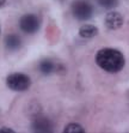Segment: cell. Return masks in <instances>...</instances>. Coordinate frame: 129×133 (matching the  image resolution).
Returning a JSON list of instances; mask_svg holds the SVG:
<instances>
[{
    "label": "cell",
    "instance_id": "cell-1",
    "mask_svg": "<svg viewBox=\"0 0 129 133\" xmlns=\"http://www.w3.org/2000/svg\"><path fill=\"white\" fill-rule=\"evenodd\" d=\"M95 61L108 73H118L126 65L124 55L115 48H102L95 55Z\"/></svg>",
    "mask_w": 129,
    "mask_h": 133
},
{
    "label": "cell",
    "instance_id": "cell-2",
    "mask_svg": "<svg viewBox=\"0 0 129 133\" xmlns=\"http://www.w3.org/2000/svg\"><path fill=\"white\" fill-rule=\"evenodd\" d=\"M71 12L75 19L86 22L92 18L93 6L87 0H74L71 5Z\"/></svg>",
    "mask_w": 129,
    "mask_h": 133
},
{
    "label": "cell",
    "instance_id": "cell-3",
    "mask_svg": "<svg viewBox=\"0 0 129 133\" xmlns=\"http://www.w3.org/2000/svg\"><path fill=\"white\" fill-rule=\"evenodd\" d=\"M6 85L12 91H17V92L26 91L31 87V79L25 73L16 72V73H11L7 76Z\"/></svg>",
    "mask_w": 129,
    "mask_h": 133
},
{
    "label": "cell",
    "instance_id": "cell-4",
    "mask_svg": "<svg viewBox=\"0 0 129 133\" xmlns=\"http://www.w3.org/2000/svg\"><path fill=\"white\" fill-rule=\"evenodd\" d=\"M41 21L34 13H26L19 18V29L25 34H35L40 30Z\"/></svg>",
    "mask_w": 129,
    "mask_h": 133
},
{
    "label": "cell",
    "instance_id": "cell-5",
    "mask_svg": "<svg viewBox=\"0 0 129 133\" xmlns=\"http://www.w3.org/2000/svg\"><path fill=\"white\" fill-rule=\"evenodd\" d=\"M54 125L53 121L47 116L40 115L32 120L31 122V131L32 132H37V133H49L53 132Z\"/></svg>",
    "mask_w": 129,
    "mask_h": 133
},
{
    "label": "cell",
    "instance_id": "cell-6",
    "mask_svg": "<svg viewBox=\"0 0 129 133\" xmlns=\"http://www.w3.org/2000/svg\"><path fill=\"white\" fill-rule=\"evenodd\" d=\"M104 24L109 30H117L123 25V17L121 13L116 11H111L106 13L104 19Z\"/></svg>",
    "mask_w": 129,
    "mask_h": 133
},
{
    "label": "cell",
    "instance_id": "cell-7",
    "mask_svg": "<svg viewBox=\"0 0 129 133\" xmlns=\"http://www.w3.org/2000/svg\"><path fill=\"white\" fill-rule=\"evenodd\" d=\"M5 47L7 50L16 52L22 47V38L17 34H9L5 37Z\"/></svg>",
    "mask_w": 129,
    "mask_h": 133
},
{
    "label": "cell",
    "instance_id": "cell-8",
    "mask_svg": "<svg viewBox=\"0 0 129 133\" xmlns=\"http://www.w3.org/2000/svg\"><path fill=\"white\" fill-rule=\"evenodd\" d=\"M38 70L44 76H49L53 72L56 71V65L55 62L50 59H43L40 61V65H38Z\"/></svg>",
    "mask_w": 129,
    "mask_h": 133
},
{
    "label": "cell",
    "instance_id": "cell-9",
    "mask_svg": "<svg viewBox=\"0 0 129 133\" xmlns=\"http://www.w3.org/2000/svg\"><path fill=\"white\" fill-rule=\"evenodd\" d=\"M98 28L92 24H84L79 29V35L83 38H92L98 35Z\"/></svg>",
    "mask_w": 129,
    "mask_h": 133
},
{
    "label": "cell",
    "instance_id": "cell-10",
    "mask_svg": "<svg viewBox=\"0 0 129 133\" xmlns=\"http://www.w3.org/2000/svg\"><path fill=\"white\" fill-rule=\"evenodd\" d=\"M63 132L64 133H84L85 130H84V127L81 125L77 124V122H71V124L66 125Z\"/></svg>",
    "mask_w": 129,
    "mask_h": 133
},
{
    "label": "cell",
    "instance_id": "cell-11",
    "mask_svg": "<svg viewBox=\"0 0 129 133\" xmlns=\"http://www.w3.org/2000/svg\"><path fill=\"white\" fill-rule=\"evenodd\" d=\"M97 3L101 7L106 10H111L118 5V0H97Z\"/></svg>",
    "mask_w": 129,
    "mask_h": 133
},
{
    "label": "cell",
    "instance_id": "cell-12",
    "mask_svg": "<svg viewBox=\"0 0 129 133\" xmlns=\"http://www.w3.org/2000/svg\"><path fill=\"white\" fill-rule=\"evenodd\" d=\"M0 133H15V130L10 128V127H1L0 128Z\"/></svg>",
    "mask_w": 129,
    "mask_h": 133
},
{
    "label": "cell",
    "instance_id": "cell-13",
    "mask_svg": "<svg viewBox=\"0 0 129 133\" xmlns=\"http://www.w3.org/2000/svg\"><path fill=\"white\" fill-rule=\"evenodd\" d=\"M6 5V0H0V9Z\"/></svg>",
    "mask_w": 129,
    "mask_h": 133
},
{
    "label": "cell",
    "instance_id": "cell-14",
    "mask_svg": "<svg viewBox=\"0 0 129 133\" xmlns=\"http://www.w3.org/2000/svg\"><path fill=\"white\" fill-rule=\"evenodd\" d=\"M59 1H62V0H59Z\"/></svg>",
    "mask_w": 129,
    "mask_h": 133
}]
</instances>
